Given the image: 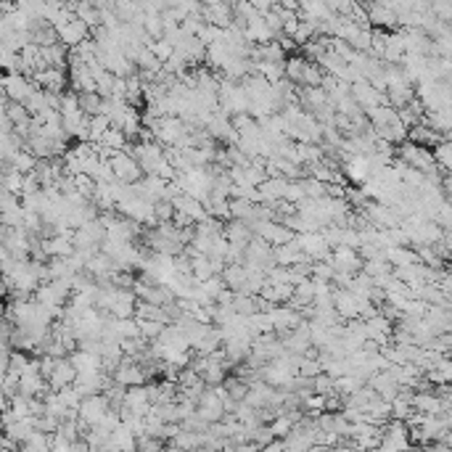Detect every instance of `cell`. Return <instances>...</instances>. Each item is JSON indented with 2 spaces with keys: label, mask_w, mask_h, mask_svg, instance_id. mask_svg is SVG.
<instances>
[{
  "label": "cell",
  "mask_w": 452,
  "mask_h": 452,
  "mask_svg": "<svg viewBox=\"0 0 452 452\" xmlns=\"http://www.w3.org/2000/svg\"><path fill=\"white\" fill-rule=\"evenodd\" d=\"M299 243H302V252H307L315 262L318 259H331L333 246L325 241L323 231H309V233H299Z\"/></svg>",
  "instance_id": "277c9868"
},
{
  "label": "cell",
  "mask_w": 452,
  "mask_h": 452,
  "mask_svg": "<svg viewBox=\"0 0 452 452\" xmlns=\"http://www.w3.org/2000/svg\"><path fill=\"white\" fill-rule=\"evenodd\" d=\"M201 288H204V291H207V294H209V297L217 302V294H220L222 288H225V278H222V276H212L209 280H204V283H201Z\"/></svg>",
  "instance_id": "d6a6232c"
},
{
  "label": "cell",
  "mask_w": 452,
  "mask_h": 452,
  "mask_svg": "<svg viewBox=\"0 0 452 452\" xmlns=\"http://www.w3.org/2000/svg\"><path fill=\"white\" fill-rule=\"evenodd\" d=\"M103 103L106 98L101 96L98 90H88V93H79V106L88 117H96V114H103Z\"/></svg>",
  "instance_id": "d6986e66"
},
{
  "label": "cell",
  "mask_w": 452,
  "mask_h": 452,
  "mask_svg": "<svg viewBox=\"0 0 452 452\" xmlns=\"http://www.w3.org/2000/svg\"><path fill=\"white\" fill-rule=\"evenodd\" d=\"M315 392H320V394H331V392H336V378L323 370V373L315 378Z\"/></svg>",
  "instance_id": "1f68e13d"
},
{
  "label": "cell",
  "mask_w": 452,
  "mask_h": 452,
  "mask_svg": "<svg viewBox=\"0 0 452 452\" xmlns=\"http://www.w3.org/2000/svg\"><path fill=\"white\" fill-rule=\"evenodd\" d=\"M325 3H328V8H331L333 13H342V16H349L357 0H325Z\"/></svg>",
  "instance_id": "e575fe53"
},
{
  "label": "cell",
  "mask_w": 452,
  "mask_h": 452,
  "mask_svg": "<svg viewBox=\"0 0 452 452\" xmlns=\"http://www.w3.org/2000/svg\"><path fill=\"white\" fill-rule=\"evenodd\" d=\"M399 156H402V162L410 167H415L420 172H434V169H439V162H437V156H434V148L429 146H418L413 143V141H405V143H399Z\"/></svg>",
  "instance_id": "6da1fadb"
},
{
  "label": "cell",
  "mask_w": 452,
  "mask_h": 452,
  "mask_svg": "<svg viewBox=\"0 0 452 452\" xmlns=\"http://www.w3.org/2000/svg\"><path fill=\"white\" fill-rule=\"evenodd\" d=\"M328 90L325 88H307V85H302L299 88V103H302V109L304 111H315L323 106V103H328Z\"/></svg>",
  "instance_id": "4fadbf2b"
},
{
  "label": "cell",
  "mask_w": 452,
  "mask_h": 452,
  "mask_svg": "<svg viewBox=\"0 0 452 452\" xmlns=\"http://www.w3.org/2000/svg\"><path fill=\"white\" fill-rule=\"evenodd\" d=\"M51 452H72V439L64 437L61 431L51 434Z\"/></svg>",
  "instance_id": "836d02e7"
},
{
  "label": "cell",
  "mask_w": 452,
  "mask_h": 452,
  "mask_svg": "<svg viewBox=\"0 0 452 452\" xmlns=\"http://www.w3.org/2000/svg\"><path fill=\"white\" fill-rule=\"evenodd\" d=\"M22 452H51V434L34 429L32 434L22 441Z\"/></svg>",
  "instance_id": "ac0fdd59"
},
{
  "label": "cell",
  "mask_w": 452,
  "mask_h": 452,
  "mask_svg": "<svg viewBox=\"0 0 452 452\" xmlns=\"http://www.w3.org/2000/svg\"><path fill=\"white\" fill-rule=\"evenodd\" d=\"M175 212H177V207L169 196H162V199L154 201V214H156V220L159 222H172Z\"/></svg>",
  "instance_id": "cb8c5ba5"
},
{
  "label": "cell",
  "mask_w": 452,
  "mask_h": 452,
  "mask_svg": "<svg viewBox=\"0 0 452 452\" xmlns=\"http://www.w3.org/2000/svg\"><path fill=\"white\" fill-rule=\"evenodd\" d=\"M333 304H336V312H339L344 320H352V318H360L363 297H357L352 288L333 286Z\"/></svg>",
  "instance_id": "8992f818"
},
{
  "label": "cell",
  "mask_w": 452,
  "mask_h": 452,
  "mask_svg": "<svg viewBox=\"0 0 452 452\" xmlns=\"http://www.w3.org/2000/svg\"><path fill=\"white\" fill-rule=\"evenodd\" d=\"M408 141H413V143H418V146H429V148H437V146L444 141V135H441L439 130H434L429 122H418V124H413V127H410Z\"/></svg>",
  "instance_id": "8fae6325"
},
{
  "label": "cell",
  "mask_w": 452,
  "mask_h": 452,
  "mask_svg": "<svg viewBox=\"0 0 452 452\" xmlns=\"http://www.w3.org/2000/svg\"><path fill=\"white\" fill-rule=\"evenodd\" d=\"M222 278H225V286H231L233 291H241L243 283L249 280V270H246L243 262H233V265L222 270Z\"/></svg>",
  "instance_id": "e0dca14e"
},
{
  "label": "cell",
  "mask_w": 452,
  "mask_h": 452,
  "mask_svg": "<svg viewBox=\"0 0 452 452\" xmlns=\"http://www.w3.org/2000/svg\"><path fill=\"white\" fill-rule=\"evenodd\" d=\"M325 370V365L320 357H304L302 354V363H299V375H304V378H318L320 373Z\"/></svg>",
  "instance_id": "484cf974"
},
{
  "label": "cell",
  "mask_w": 452,
  "mask_h": 452,
  "mask_svg": "<svg viewBox=\"0 0 452 452\" xmlns=\"http://www.w3.org/2000/svg\"><path fill=\"white\" fill-rule=\"evenodd\" d=\"M11 164L16 167L19 172H32L34 167H37V156H34L30 148H19V151L11 156Z\"/></svg>",
  "instance_id": "603a6c76"
},
{
  "label": "cell",
  "mask_w": 452,
  "mask_h": 452,
  "mask_svg": "<svg viewBox=\"0 0 452 452\" xmlns=\"http://www.w3.org/2000/svg\"><path fill=\"white\" fill-rule=\"evenodd\" d=\"M304 67H307V58L304 56H288L286 58V77L302 88V79H304Z\"/></svg>",
  "instance_id": "ffe728a7"
},
{
  "label": "cell",
  "mask_w": 452,
  "mask_h": 452,
  "mask_svg": "<svg viewBox=\"0 0 452 452\" xmlns=\"http://www.w3.org/2000/svg\"><path fill=\"white\" fill-rule=\"evenodd\" d=\"M109 130H111L109 114H96V117H90V135H93V141H101Z\"/></svg>",
  "instance_id": "4316f807"
},
{
  "label": "cell",
  "mask_w": 452,
  "mask_h": 452,
  "mask_svg": "<svg viewBox=\"0 0 452 452\" xmlns=\"http://www.w3.org/2000/svg\"><path fill=\"white\" fill-rule=\"evenodd\" d=\"M278 6H283V8H291V11H299L302 0H278Z\"/></svg>",
  "instance_id": "d590c367"
},
{
  "label": "cell",
  "mask_w": 452,
  "mask_h": 452,
  "mask_svg": "<svg viewBox=\"0 0 452 452\" xmlns=\"http://www.w3.org/2000/svg\"><path fill=\"white\" fill-rule=\"evenodd\" d=\"M30 32H32V43L40 45V48H45V45H53V43H58V40H61V37H58V27H56V24H51L48 19L34 22Z\"/></svg>",
  "instance_id": "5bb4252c"
},
{
  "label": "cell",
  "mask_w": 452,
  "mask_h": 452,
  "mask_svg": "<svg viewBox=\"0 0 452 452\" xmlns=\"http://www.w3.org/2000/svg\"><path fill=\"white\" fill-rule=\"evenodd\" d=\"M212 276H220V273H214L209 254H196V257H193V278H196L199 283H204V280H209Z\"/></svg>",
  "instance_id": "44dd1931"
},
{
  "label": "cell",
  "mask_w": 452,
  "mask_h": 452,
  "mask_svg": "<svg viewBox=\"0 0 452 452\" xmlns=\"http://www.w3.org/2000/svg\"><path fill=\"white\" fill-rule=\"evenodd\" d=\"M201 6H214V3H220V0H199Z\"/></svg>",
  "instance_id": "8d00e7d4"
},
{
  "label": "cell",
  "mask_w": 452,
  "mask_h": 452,
  "mask_svg": "<svg viewBox=\"0 0 452 452\" xmlns=\"http://www.w3.org/2000/svg\"><path fill=\"white\" fill-rule=\"evenodd\" d=\"M222 34H225V30H222V27H217V24H204V27H201L199 30V37L201 40H204V43L207 45H212V43H217V40H222Z\"/></svg>",
  "instance_id": "4dcf8cb0"
},
{
  "label": "cell",
  "mask_w": 452,
  "mask_h": 452,
  "mask_svg": "<svg viewBox=\"0 0 452 452\" xmlns=\"http://www.w3.org/2000/svg\"><path fill=\"white\" fill-rule=\"evenodd\" d=\"M58 37H61V43L67 45V48H77V45H82L90 37V27L75 16L72 22L58 27Z\"/></svg>",
  "instance_id": "9c48e42d"
},
{
  "label": "cell",
  "mask_w": 452,
  "mask_h": 452,
  "mask_svg": "<svg viewBox=\"0 0 452 452\" xmlns=\"http://www.w3.org/2000/svg\"><path fill=\"white\" fill-rule=\"evenodd\" d=\"M111 410V402L106 394H90V397H82V405H79V418H85L90 426H98L101 420L106 418V413Z\"/></svg>",
  "instance_id": "5b68a950"
},
{
  "label": "cell",
  "mask_w": 452,
  "mask_h": 452,
  "mask_svg": "<svg viewBox=\"0 0 452 452\" xmlns=\"http://www.w3.org/2000/svg\"><path fill=\"white\" fill-rule=\"evenodd\" d=\"M286 186H288V177L283 175H270L259 186V193H262V201L265 204H276V201H280L283 196H286Z\"/></svg>",
  "instance_id": "7c38bea8"
},
{
  "label": "cell",
  "mask_w": 452,
  "mask_h": 452,
  "mask_svg": "<svg viewBox=\"0 0 452 452\" xmlns=\"http://www.w3.org/2000/svg\"><path fill=\"white\" fill-rule=\"evenodd\" d=\"M336 276V267H333L331 259H318L312 265V278H320V280H333Z\"/></svg>",
  "instance_id": "f1b7e54d"
},
{
  "label": "cell",
  "mask_w": 452,
  "mask_h": 452,
  "mask_svg": "<svg viewBox=\"0 0 452 452\" xmlns=\"http://www.w3.org/2000/svg\"><path fill=\"white\" fill-rule=\"evenodd\" d=\"M325 69L320 67L318 61H309L307 58V67H304V79H302V85H307V88H323V79H325Z\"/></svg>",
  "instance_id": "7402d4cb"
},
{
  "label": "cell",
  "mask_w": 452,
  "mask_h": 452,
  "mask_svg": "<svg viewBox=\"0 0 452 452\" xmlns=\"http://www.w3.org/2000/svg\"><path fill=\"white\" fill-rule=\"evenodd\" d=\"M151 48H154V53H156V58L164 64V61H169L172 58V53H175V45L169 43L167 37H162V40H154L151 43Z\"/></svg>",
  "instance_id": "f546056e"
},
{
  "label": "cell",
  "mask_w": 452,
  "mask_h": 452,
  "mask_svg": "<svg viewBox=\"0 0 452 452\" xmlns=\"http://www.w3.org/2000/svg\"><path fill=\"white\" fill-rule=\"evenodd\" d=\"M34 90H37V85H34V79L30 75H24V72H6V77H3V96H8L16 103H27Z\"/></svg>",
  "instance_id": "7a4b0ae2"
},
{
  "label": "cell",
  "mask_w": 452,
  "mask_h": 452,
  "mask_svg": "<svg viewBox=\"0 0 452 452\" xmlns=\"http://www.w3.org/2000/svg\"><path fill=\"white\" fill-rule=\"evenodd\" d=\"M43 58L48 67H58V69H69V48L61 40L53 45H45L43 48Z\"/></svg>",
  "instance_id": "2e32d148"
},
{
  "label": "cell",
  "mask_w": 452,
  "mask_h": 452,
  "mask_svg": "<svg viewBox=\"0 0 452 452\" xmlns=\"http://www.w3.org/2000/svg\"><path fill=\"white\" fill-rule=\"evenodd\" d=\"M196 413H199L207 423H217V420L225 418V402H222L220 392H217L214 386H207V389H204V394L199 397V410H196Z\"/></svg>",
  "instance_id": "3957f363"
},
{
  "label": "cell",
  "mask_w": 452,
  "mask_h": 452,
  "mask_svg": "<svg viewBox=\"0 0 452 452\" xmlns=\"http://www.w3.org/2000/svg\"><path fill=\"white\" fill-rule=\"evenodd\" d=\"M138 328H141V336L148 339V342H154L159 339L162 333H164V323H159V320H148V318H138Z\"/></svg>",
  "instance_id": "d4e9b609"
},
{
  "label": "cell",
  "mask_w": 452,
  "mask_h": 452,
  "mask_svg": "<svg viewBox=\"0 0 452 452\" xmlns=\"http://www.w3.org/2000/svg\"><path fill=\"white\" fill-rule=\"evenodd\" d=\"M24 217H27V209H24V204L13 207V209L0 212V222H3V225H11V228H22Z\"/></svg>",
  "instance_id": "83f0119b"
},
{
  "label": "cell",
  "mask_w": 452,
  "mask_h": 452,
  "mask_svg": "<svg viewBox=\"0 0 452 452\" xmlns=\"http://www.w3.org/2000/svg\"><path fill=\"white\" fill-rule=\"evenodd\" d=\"M114 381L122 386H135V384H148V373H146L143 363H138L133 357H124L120 368L114 370Z\"/></svg>",
  "instance_id": "52a82bcc"
},
{
  "label": "cell",
  "mask_w": 452,
  "mask_h": 452,
  "mask_svg": "<svg viewBox=\"0 0 452 452\" xmlns=\"http://www.w3.org/2000/svg\"><path fill=\"white\" fill-rule=\"evenodd\" d=\"M368 19H370V27H381V30H394L397 27V8H392L384 0H370L368 6Z\"/></svg>",
  "instance_id": "ba28073f"
},
{
  "label": "cell",
  "mask_w": 452,
  "mask_h": 452,
  "mask_svg": "<svg viewBox=\"0 0 452 452\" xmlns=\"http://www.w3.org/2000/svg\"><path fill=\"white\" fill-rule=\"evenodd\" d=\"M246 37H249V43H270V40H276V32L270 30L265 16L257 13L252 22H249V27H246Z\"/></svg>",
  "instance_id": "9a60e30c"
},
{
  "label": "cell",
  "mask_w": 452,
  "mask_h": 452,
  "mask_svg": "<svg viewBox=\"0 0 452 452\" xmlns=\"http://www.w3.org/2000/svg\"><path fill=\"white\" fill-rule=\"evenodd\" d=\"M77 375H79V370H77V365L72 363L69 357H61L58 363H56V370H53V375L48 378V384H51V389H67V386H72L75 381H77Z\"/></svg>",
  "instance_id": "30bf717a"
}]
</instances>
